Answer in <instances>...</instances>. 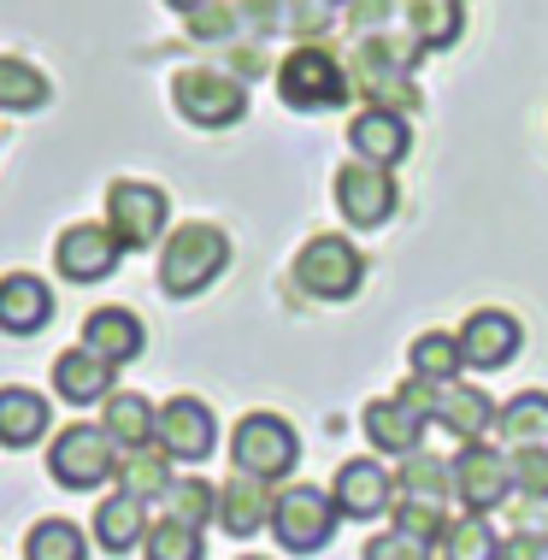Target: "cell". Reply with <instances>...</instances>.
<instances>
[{
	"label": "cell",
	"mask_w": 548,
	"mask_h": 560,
	"mask_svg": "<svg viewBox=\"0 0 548 560\" xmlns=\"http://www.w3.org/2000/svg\"><path fill=\"white\" fill-rule=\"evenodd\" d=\"M231 260V242L219 224H183L160 254V290L165 295H201Z\"/></svg>",
	"instance_id": "cell-1"
},
{
	"label": "cell",
	"mask_w": 548,
	"mask_h": 560,
	"mask_svg": "<svg viewBox=\"0 0 548 560\" xmlns=\"http://www.w3.org/2000/svg\"><path fill=\"white\" fill-rule=\"evenodd\" d=\"M231 460H236V472L271 483V478L295 472L301 436H295V425H289V419H278V413H248V419L236 425V436H231Z\"/></svg>",
	"instance_id": "cell-2"
},
{
	"label": "cell",
	"mask_w": 548,
	"mask_h": 560,
	"mask_svg": "<svg viewBox=\"0 0 548 560\" xmlns=\"http://www.w3.org/2000/svg\"><path fill=\"white\" fill-rule=\"evenodd\" d=\"M337 502H330L325 490H313V483H295V490H283L278 502H271V537L283 542L289 555H318L330 537H337Z\"/></svg>",
	"instance_id": "cell-3"
},
{
	"label": "cell",
	"mask_w": 548,
	"mask_h": 560,
	"mask_svg": "<svg viewBox=\"0 0 548 560\" xmlns=\"http://www.w3.org/2000/svg\"><path fill=\"white\" fill-rule=\"evenodd\" d=\"M295 278H301V290L318 295V301H348V295H360V283H365V260L348 236H313L307 248L295 254Z\"/></svg>",
	"instance_id": "cell-4"
},
{
	"label": "cell",
	"mask_w": 548,
	"mask_h": 560,
	"mask_svg": "<svg viewBox=\"0 0 548 560\" xmlns=\"http://www.w3.org/2000/svg\"><path fill=\"white\" fill-rule=\"evenodd\" d=\"M278 95L289 101V107H301V113L342 107V101H348V71L325 48H295L278 66Z\"/></svg>",
	"instance_id": "cell-5"
},
{
	"label": "cell",
	"mask_w": 548,
	"mask_h": 560,
	"mask_svg": "<svg viewBox=\"0 0 548 560\" xmlns=\"http://www.w3.org/2000/svg\"><path fill=\"white\" fill-rule=\"evenodd\" d=\"M48 472L66 483V490H95V483L118 478V454H113V436L95 431V425H71L54 436L48 448Z\"/></svg>",
	"instance_id": "cell-6"
},
{
	"label": "cell",
	"mask_w": 548,
	"mask_h": 560,
	"mask_svg": "<svg viewBox=\"0 0 548 560\" xmlns=\"http://www.w3.org/2000/svg\"><path fill=\"white\" fill-rule=\"evenodd\" d=\"M172 101H177V113L189 118V125H201V130H224V125H236V118L248 113L242 83L219 78V71H183V78L172 83Z\"/></svg>",
	"instance_id": "cell-7"
},
{
	"label": "cell",
	"mask_w": 548,
	"mask_h": 560,
	"mask_svg": "<svg viewBox=\"0 0 548 560\" xmlns=\"http://www.w3.org/2000/svg\"><path fill=\"white\" fill-rule=\"evenodd\" d=\"M454 495H460V508H471V513L508 508L513 460H508V454H495L490 443H466L460 460H454Z\"/></svg>",
	"instance_id": "cell-8"
},
{
	"label": "cell",
	"mask_w": 548,
	"mask_h": 560,
	"mask_svg": "<svg viewBox=\"0 0 548 560\" xmlns=\"http://www.w3.org/2000/svg\"><path fill=\"white\" fill-rule=\"evenodd\" d=\"M395 201H401V189H395V177L384 172V165H342L337 172V207L348 224H360V231H377V224H389Z\"/></svg>",
	"instance_id": "cell-9"
},
{
	"label": "cell",
	"mask_w": 548,
	"mask_h": 560,
	"mask_svg": "<svg viewBox=\"0 0 548 560\" xmlns=\"http://www.w3.org/2000/svg\"><path fill=\"white\" fill-rule=\"evenodd\" d=\"M106 231L125 242V248H154L165 231V189L113 184V195H106Z\"/></svg>",
	"instance_id": "cell-10"
},
{
	"label": "cell",
	"mask_w": 548,
	"mask_h": 560,
	"mask_svg": "<svg viewBox=\"0 0 548 560\" xmlns=\"http://www.w3.org/2000/svg\"><path fill=\"white\" fill-rule=\"evenodd\" d=\"M154 443H160L165 460H207L212 443H219V425H212L207 401H195V396L165 401L160 419H154Z\"/></svg>",
	"instance_id": "cell-11"
},
{
	"label": "cell",
	"mask_w": 548,
	"mask_h": 560,
	"mask_svg": "<svg viewBox=\"0 0 548 560\" xmlns=\"http://www.w3.org/2000/svg\"><path fill=\"white\" fill-rule=\"evenodd\" d=\"M118 254H125V242L106 231V224H71L54 248V266L66 271L71 283H101L118 271Z\"/></svg>",
	"instance_id": "cell-12"
},
{
	"label": "cell",
	"mask_w": 548,
	"mask_h": 560,
	"mask_svg": "<svg viewBox=\"0 0 548 560\" xmlns=\"http://www.w3.org/2000/svg\"><path fill=\"white\" fill-rule=\"evenodd\" d=\"M520 319L513 313H501V307H478L466 319L460 330V354H466V366L471 372H501V366H513V354H520Z\"/></svg>",
	"instance_id": "cell-13"
},
{
	"label": "cell",
	"mask_w": 548,
	"mask_h": 560,
	"mask_svg": "<svg viewBox=\"0 0 548 560\" xmlns=\"http://www.w3.org/2000/svg\"><path fill=\"white\" fill-rule=\"evenodd\" d=\"M389 495H395V478L377 460H342L330 502H337L342 520H377V513H389Z\"/></svg>",
	"instance_id": "cell-14"
},
{
	"label": "cell",
	"mask_w": 548,
	"mask_h": 560,
	"mask_svg": "<svg viewBox=\"0 0 548 560\" xmlns=\"http://www.w3.org/2000/svg\"><path fill=\"white\" fill-rule=\"evenodd\" d=\"M348 148H354L365 165H384V172H389L395 160L413 154V130H407V118H401V113L365 107L354 125H348Z\"/></svg>",
	"instance_id": "cell-15"
},
{
	"label": "cell",
	"mask_w": 548,
	"mask_h": 560,
	"mask_svg": "<svg viewBox=\"0 0 548 560\" xmlns=\"http://www.w3.org/2000/svg\"><path fill=\"white\" fill-rule=\"evenodd\" d=\"M142 319L136 313H125V307H101V313H89L83 319V348L101 360V366H125V360H136L142 354Z\"/></svg>",
	"instance_id": "cell-16"
},
{
	"label": "cell",
	"mask_w": 548,
	"mask_h": 560,
	"mask_svg": "<svg viewBox=\"0 0 548 560\" xmlns=\"http://www.w3.org/2000/svg\"><path fill=\"white\" fill-rule=\"evenodd\" d=\"M54 319V295L42 278H30V271H12V278H0V330L7 337H36L42 325Z\"/></svg>",
	"instance_id": "cell-17"
},
{
	"label": "cell",
	"mask_w": 548,
	"mask_h": 560,
	"mask_svg": "<svg viewBox=\"0 0 548 560\" xmlns=\"http://www.w3.org/2000/svg\"><path fill=\"white\" fill-rule=\"evenodd\" d=\"M431 419H436V425H448L460 443H483V436L495 431V401L483 396V389H471V384H443Z\"/></svg>",
	"instance_id": "cell-18"
},
{
	"label": "cell",
	"mask_w": 548,
	"mask_h": 560,
	"mask_svg": "<svg viewBox=\"0 0 548 560\" xmlns=\"http://www.w3.org/2000/svg\"><path fill=\"white\" fill-rule=\"evenodd\" d=\"M365 436H372L377 454H419V436H424V413H413L401 396L389 401H372L365 407Z\"/></svg>",
	"instance_id": "cell-19"
},
{
	"label": "cell",
	"mask_w": 548,
	"mask_h": 560,
	"mask_svg": "<svg viewBox=\"0 0 548 560\" xmlns=\"http://www.w3.org/2000/svg\"><path fill=\"white\" fill-rule=\"evenodd\" d=\"M271 502H278V495H266L260 478L236 472V478L219 490V525H224L231 537H254L260 525H271Z\"/></svg>",
	"instance_id": "cell-20"
},
{
	"label": "cell",
	"mask_w": 548,
	"mask_h": 560,
	"mask_svg": "<svg viewBox=\"0 0 548 560\" xmlns=\"http://www.w3.org/2000/svg\"><path fill=\"white\" fill-rule=\"evenodd\" d=\"M54 389L71 407H95L101 396H113V366H101L89 348H66V354L54 360Z\"/></svg>",
	"instance_id": "cell-21"
},
{
	"label": "cell",
	"mask_w": 548,
	"mask_h": 560,
	"mask_svg": "<svg viewBox=\"0 0 548 560\" xmlns=\"http://www.w3.org/2000/svg\"><path fill=\"white\" fill-rule=\"evenodd\" d=\"M407 366H413V377H424V384H460V372H466L460 337L424 330V337H413V348H407Z\"/></svg>",
	"instance_id": "cell-22"
},
{
	"label": "cell",
	"mask_w": 548,
	"mask_h": 560,
	"mask_svg": "<svg viewBox=\"0 0 548 560\" xmlns=\"http://www.w3.org/2000/svg\"><path fill=\"white\" fill-rule=\"evenodd\" d=\"M401 502H431V508H448L454 495V466L443 454H407L401 460Z\"/></svg>",
	"instance_id": "cell-23"
},
{
	"label": "cell",
	"mask_w": 548,
	"mask_h": 560,
	"mask_svg": "<svg viewBox=\"0 0 548 560\" xmlns=\"http://www.w3.org/2000/svg\"><path fill=\"white\" fill-rule=\"evenodd\" d=\"M42 431H48V401L36 389H0V443L30 448Z\"/></svg>",
	"instance_id": "cell-24"
},
{
	"label": "cell",
	"mask_w": 548,
	"mask_h": 560,
	"mask_svg": "<svg viewBox=\"0 0 548 560\" xmlns=\"http://www.w3.org/2000/svg\"><path fill=\"white\" fill-rule=\"evenodd\" d=\"M142 537H148L142 502H130V495H113V502L95 508V542H101L106 555H130Z\"/></svg>",
	"instance_id": "cell-25"
},
{
	"label": "cell",
	"mask_w": 548,
	"mask_h": 560,
	"mask_svg": "<svg viewBox=\"0 0 548 560\" xmlns=\"http://www.w3.org/2000/svg\"><path fill=\"white\" fill-rule=\"evenodd\" d=\"M501 436H508L513 448H548V396H537V389H525V396H513L508 407H501Z\"/></svg>",
	"instance_id": "cell-26"
},
{
	"label": "cell",
	"mask_w": 548,
	"mask_h": 560,
	"mask_svg": "<svg viewBox=\"0 0 548 560\" xmlns=\"http://www.w3.org/2000/svg\"><path fill=\"white\" fill-rule=\"evenodd\" d=\"M154 407H148L142 396H130V389H125V396H106V436H113V443H125L130 454L136 448H148V443H154Z\"/></svg>",
	"instance_id": "cell-27"
},
{
	"label": "cell",
	"mask_w": 548,
	"mask_h": 560,
	"mask_svg": "<svg viewBox=\"0 0 548 560\" xmlns=\"http://www.w3.org/2000/svg\"><path fill=\"white\" fill-rule=\"evenodd\" d=\"M443 560H501V542H495V525L483 513H466V520H448V532L436 537Z\"/></svg>",
	"instance_id": "cell-28"
},
{
	"label": "cell",
	"mask_w": 548,
	"mask_h": 560,
	"mask_svg": "<svg viewBox=\"0 0 548 560\" xmlns=\"http://www.w3.org/2000/svg\"><path fill=\"white\" fill-rule=\"evenodd\" d=\"M407 30L419 48H448L460 36V0H413L407 7Z\"/></svg>",
	"instance_id": "cell-29"
},
{
	"label": "cell",
	"mask_w": 548,
	"mask_h": 560,
	"mask_svg": "<svg viewBox=\"0 0 548 560\" xmlns=\"http://www.w3.org/2000/svg\"><path fill=\"white\" fill-rule=\"evenodd\" d=\"M118 483H125L130 502L148 508L154 495L172 490V466H165V454H154V448H136L130 460H118Z\"/></svg>",
	"instance_id": "cell-30"
},
{
	"label": "cell",
	"mask_w": 548,
	"mask_h": 560,
	"mask_svg": "<svg viewBox=\"0 0 548 560\" xmlns=\"http://www.w3.org/2000/svg\"><path fill=\"white\" fill-rule=\"evenodd\" d=\"M24 560H89L83 532L66 525V520H42L36 532L24 537Z\"/></svg>",
	"instance_id": "cell-31"
},
{
	"label": "cell",
	"mask_w": 548,
	"mask_h": 560,
	"mask_svg": "<svg viewBox=\"0 0 548 560\" xmlns=\"http://www.w3.org/2000/svg\"><path fill=\"white\" fill-rule=\"evenodd\" d=\"M165 508H172V520H183V525H195L201 532L207 520H219V490L212 483H201V478H172V490H165Z\"/></svg>",
	"instance_id": "cell-32"
},
{
	"label": "cell",
	"mask_w": 548,
	"mask_h": 560,
	"mask_svg": "<svg viewBox=\"0 0 548 560\" xmlns=\"http://www.w3.org/2000/svg\"><path fill=\"white\" fill-rule=\"evenodd\" d=\"M48 101V83H42V71H30L24 59H0V107L12 113H30Z\"/></svg>",
	"instance_id": "cell-33"
},
{
	"label": "cell",
	"mask_w": 548,
	"mask_h": 560,
	"mask_svg": "<svg viewBox=\"0 0 548 560\" xmlns=\"http://www.w3.org/2000/svg\"><path fill=\"white\" fill-rule=\"evenodd\" d=\"M142 549H148V560H201L207 555L201 549V532H195V525H183V520L154 525V532L142 537Z\"/></svg>",
	"instance_id": "cell-34"
},
{
	"label": "cell",
	"mask_w": 548,
	"mask_h": 560,
	"mask_svg": "<svg viewBox=\"0 0 548 560\" xmlns=\"http://www.w3.org/2000/svg\"><path fill=\"white\" fill-rule=\"evenodd\" d=\"M513 490L525 502H548V448H513Z\"/></svg>",
	"instance_id": "cell-35"
},
{
	"label": "cell",
	"mask_w": 548,
	"mask_h": 560,
	"mask_svg": "<svg viewBox=\"0 0 548 560\" xmlns=\"http://www.w3.org/2000/svg\"><path fill=\"white\" fill-rule=\"evenodd\" d=\"M395 532L413 537V542H436L448 532V513L431 508V502H401V508H395Z\"/></svg>",
	"instance_id": "cell-36"
},
{
	"label": "cell",
	"mask_w": 548,
	"mask_h": 560,
	"mask_svg": "<svg viewBox=\"0 0 548 560\" xmlns=\"http://www.w3.org/2000/svg\"><path fill=\"white\" fill-rule=\"evenodd\" d=\"M365 560H424V542L389 532V537H372V542H365Z\"/></svg>",
	"instance_id": "cell-37"
},
{
	"label": "cell",
	"mask_w": 548,
	"mask_h": 560,
	"mask_svg": "<svg viewBox=\"0 0 548 560\" xmlns=\"http://www.w3.org/2000/svg\"><path fill=\"white\" fill-rule=\"evenodd\" d=\"M389 19V0H348V24H354V36H372V24Z\"/></svg>",
	"instance_id": "cell-38"
},
{
	"label": "cell",
	"mask_w": 548,
	"mask_h": 560,
	"mask_svg": "<svg viewBox=\"0 0 548 560\" xmlns=\"http://www.w3.org/2000/svg\"><path fill=\"white\" fill-rule=\"evenodd\" d=\"M513 532H520V537H543V542H548V502L513 508Z\"/></svg>",
	"instance_id": "cell-39"
},
{
	"label": "cell",
	"mask_w": 548,
	"mask_h": 560,
	"mask_svg": "<svg viewBox=\"0 0 548 560\" xmlns=\"http://www.w3.org/2000/svg\"><path fill=\"white\" fill-rule=\"evenodd\" d=\"M501 560H548V542H543V537H520V532H513L508 542H501Z\"/></svg>",
	"instance_id": "cell-40"
},
{
	"label": "cell",
	"mask_w": 548,
	"mask_h": 560,
	"mask_svg": "<svg viewBox=\"0 0 548 560\" xmlns=\"http://www.w3.org/2000/svg\"><path fill=\"white\" fill-rule=\"evenodd\" d=\"M172 7H183V12H195V7H207V0H172Z\"/></svg>",
	"instance_id": "cell-41"
},
{
	"label": "cell",
	"mask_w": 548,
	"mask_h": 560,
	"mask_svg": "<svg viewBox=\"0 0 548 560\" xmlns=\"http://www.w3.org/2000/svg\"><path fill=\"white\" fill-rule=\"evenodd\" d=\"M242 560H260V555H242Z\"/></svg>",
	"instance_id": "cell-42"
}]
</instances>
